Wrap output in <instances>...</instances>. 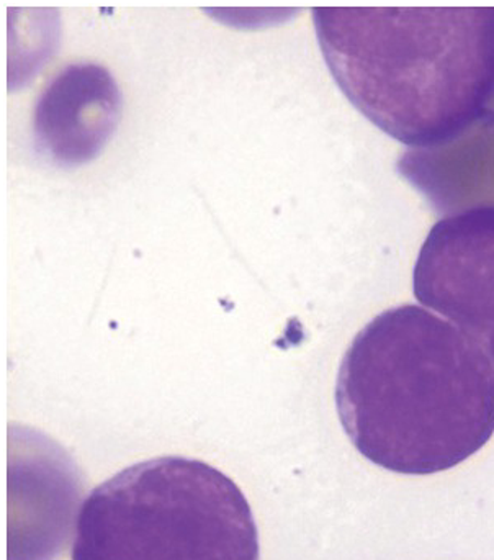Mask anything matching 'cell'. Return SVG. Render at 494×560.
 I'll return each instance as SVG.
<instances>
[{"mask_svg":"<svg viewBox=\"0 0 494 560\" xmlns=\"http://www.w3.org/2000/svg\"><path fill=\"white\" fill-rule=\"evenodd\" d=\"M313 22L342 94L404 147H447L492 114L494 7H315Z\"/></svg>","mask_w":494,"mask_h":560,"instance_id":"7a4b0ae2","label":"cell"},{"mask_svg":"<svg viewBox=\"0 0 494 560\" xmlns=\"http://www.w3.org/2000/svg\"><path fill=\"white\" fill-rule=\"evenodd\" d=\"M339 420L381 469L430 476L494 433V364L456 325L417 305L385 310L352 339L336 382Z\"/></svg>","mask_w":494,"mask_h":560,"instance_id":"6da1fadb","label":"cell"},{"mask_svg":"<svg viewBox=\"0 0 494 560\" xmlns=\"http://www.w3.org/2000/svg\"><path fill=\"white\" fill-rule=\"evenodd\" d=\"M413 292L494 364V203L450 213L431 229L414 265Z\"/></svg>","mask_w":494,"mask_h":560,"instance_id":"277c9868","label":"cell"},{"mask_svg":"<svg viewBox=\"0 0 494 560\" xmlns=\"http://www.w3.org/2000/svg\"><path fill=\"white\" fill-rule=\"evenodd\" d=\"M120 118V89L110 71L95 62H71L36 98L33 133L49 160L81 166L104 150Z\"/></svg>","mask_w":494,"mask_h":560,"instance_id":"5b68a950","label":"cell"},{"mask_svg":"<svg viewBox=\"0 0 494 560\" xmlns=\"http://www.w3.org/2000/svg\"><path fill=\"white\" fill-rule=\"evenodd\" d=\"M259 532L235 480L164 456L134 464L82 503L71 560H259Z\"/></svg>","mask_w":494,"mask_h":560,"instance_id":"3957f363","label":"cell"}]
</instances>
